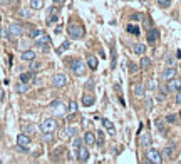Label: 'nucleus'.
Masks as SVG:
<instances>
[{
    "mask_svg": "<svg viewBox=\"0 0 181 164\" xmlns=\"http://www.w3.org/2000/svg\"><path fill=\"white\" fill-rule=\"evenodd\" d=\"M67 33H69L71 38H74V40H77V38H82L84 37V27L81 25V23H71L69 27H67Z\"/></svg>",
    "mask_w": 181,
    "mask_h": 164,
    "instance_id": "nucleus-1",
    "label": "nucleus"
},
{
    "mask_svg": "<svg viewBox=\"0 0 181 164\" xmlns=\"http://www.w3.org/2000/svg\"><path fill=\"white\" fill-rule=\"evenodd\" d=\"M146 162H153V164H161L163 162V156L158 149H148L146 152Z\"/></svg>",
    "mask_w": 181,
    "mask_h": 164,
    "instance_id": "nucleus-2",
    "label": "nucleus"
},
{
    "mask_svg": "<svg viewBox=\"0 0 181 164\" xmlns=\"http://www.w3.org/2000/svg\"><path fill=\"white\" fill-rule=\"evenodd\" d=\"M22 33H24V27L20 23H10L8 25V38L10 40H15V38L22 37Z\"/></svg>",
    "mask_w": 181,
    "mask_h": 164,
    "instance_id": "nucleus-3",
    "label": "nucleus"
},
{
    "mask_svg": "<svg viewBox=\"0 0 181 164\" xmlns=\"http://www.w3.org/2000/svg\"><path fill=\"white\" fill-rule=\"evenodd\" d=\"M56 129H57V120L54 117H47V119L42 120V124H40L42 132H54Z\"/></svg>",
    "mask_w": 181,
    "mask_h": 164,
    "instance_id": "nucleus-4",
    "label": "nucleus"
},
{
    "mask_svg": "<svg viewBox=\"0 0 181 164\" xmlns=\"http://www.w3.org/2000/svg\"><path fill=\"white\" fill-rule=\"evenodd\" d=\"M86 67H87V64H84L81 59L72 62V72H74L76 75H84L86 74Z\"/></svg>",
    "mask_w": 181,
    "mask_h": 164,
    "instance_id": "nucleus-5",
    "label": "nucleus"
},
{
    "mask_svg": "<svg viewBox=\"0 0 181 164\" xmlns=\"http://www.w3.org/2000/svg\"><path fill=\"white\" fill-rule=\"evenodd\" d=\"M67 84V77L64 74H56L52 77V85L54 87H64Z\"/></svg>",
    "mask_w": 181,
    "mask_h": 164,
    "instance_id": "nucleus-6",
    "label": "nucleus"
},
{
    "mask_svg": "<svg viewBox=\"0 0 181 164\" xmlns=\"http://www.w3.org/2000/svg\"><path fill=\"white\" fill-rule=\"evenodd\" d=\"M17 144H19V147L27 149L29 146H30V137H29L27 134H19L17 136Z\"/></svg>",
    "mask_w": 181,
    "mask_h": 164,
    "instance_id": "nucleus-7",
    "label": "nucleus"
},
{
    "mask_svg": "<svg viewBox=\"0 0 181 164\" xmlns=\"http://www.w3.org/2000/svg\"><path fill=\"white\" fill-rule=\"evenodd\" d=\"M166 89H168V90H173V92H178V90L181 89V80L176 79V77L169 79V80H168V85H166Z\"/></svg>",
    "mask_w": 181,
    "mask_h": 164,
    "instance_id": "nucleus-8",
    "label": "nucleus"
},
{
    "mask_svg": "<svg viewBox=\"0 0 181 164\" xmlns=\"http://www.w3.org/2000/svg\"><path fill=\"white\" fill-rule=\"evenodd\" d=\"M77 159H79L81 162H87L89 161V151H87V147L81 146L77 149Z\"/></svg>",
    "mask_w": 181,
    "mask_h": 164,
    "instance_id": "nucleus-9",
    "label": "nucleus"
},
{
    "mask_svg": "<svg viewBox=\"0 0 181 164\" xmlns=\"http://www.w3.org/2000/svg\"><path fill=\"white\" fill-rule=\"evenodd\" d=\"M51 107H52V110L56 114H64L66 112V107H64V104H62L61 100H54V102L51 104Z\"/></svg>",
    "mask_w": 181,
    "mask_h": 164,
    "instance_id": "nucleus-10",
    "label": "nucleus"
},
{
    "mask_svg": "<svg viewBox=\"0 0 181 164\" xmlns=\"http://www.w3.org/2000/svg\"><path fill=\"white\" fill-rule=\"evenodd\" d=\"M161 77H163L164 80L173 79V77H176V69H174V67H169V65H168V69H164V70H163V74H161Z\"/></svg>",
    "mask_w": 181,
    "mask_h": 164,
    "instance_id": "nucleus-11",
    "label": "nucleus"
},
{
    "mask_svg": "<svg viewBox=\"0 0 181 164\" xmlns=\"http://www.w3.org/2000/svg\"><path fill=\"white\" fill-rule=\"evenodd\" d=\"M158 38H159V30L158 28H149L148 30V42L149 44H154Z\"/></svg>",
    "mask_w": 181,
    "mask_h": 164,
    "instance_id": "nucleus-12",
    "label": "nucleus"
},
{
    "mask_svg": "<svg viewBox=\"0 0 181 164\" xmlns=\"http://www.w3.org/2000/svg\"><path fill=\"white\" fill-rule=\"evenodd\" d=\"M161 156H163V159H173L174 156V147L173 146H166L163 149V152H161Z\"/></svg>",
    "mask_w": 181,
    "mask_h": 164,
    "instance_id": "nucleus-13",
    "label": "nucleus"
},
{
    "mask_svg": "<svg viewBox=\"0 0 181 164\" xmlns=\"http://www.w3.org/2000/svg\"><path fill=\"white\" fill-rule=\"evenodd\" d=\"M94 102H96L94 95L84 94V97H82V105H86V107H91V105H94Z\"/></svg>",
    "mask_w": 181,
    "mask_h": 164,
    "instance_id": "nucleus-14",
    "label": "nucleus"
},
{
    "mask_svg": "<svg viewBox=\"0 0 181 164\" xmlns=\"http://www.w3.org/2000/svg\"><path fill=\"white\" fill-rule=\"evenodd\" d=\"M133 92H134L136 97H144L146 89H144V85H143V84H136L134 87H133Z\"/></svg>",
    "mask_w": 181,
    "mask_h": 164,
    "instance_id": "nucleus-15",
    "label": "nucleus"
},
{
    "mask_svg": "<svg viewBox=\"0 0 181 164\" xmlns=\"http://www.w3.org/2000/svg\"><path fill=\"white\" fill-rule=\"evenodd\" d=\"M51 42V37L47 35V33H40L37 38H35V45L39 47V45H42V44H49Z\"/></svg>",
    "mask_w": 181,
    "mask_h": 164,
    "instance_id": "nucleus-16",
    "label": "nucleus"
},
{
    "mask_svg": "<svg viewBox=\"0 0 181 164\" xmlns=\"http://www.w3.org/2000/svg\"><path fill=\"white\" fill-rule=\"evenodd\" d=\"M139 142H141V146H143V147H149V144H151V136H149L148 132H144L143 136H141Z\"/></svg>",
    "mask_w": 181,
    "mask_h": 164,
    "instance_id": "nucleus-17",
    "label": "nucleus"
},
{
    "mask_svg": "<svg viewBox=\"0 0 181 164\" xmlns=\"http://www.w3.org/2000/svg\"><path fill=\"white\" fill-rule=\"evenodd\" d=\"M84 144H89V146H92V144H96V136L92 132H86L84 134Z\"/></svg>",
    "mask_w": 181,
    "mask_h": 164,
    "instance_id": "nucleus-18",
    "label": "nucleus"
},
{
    "mask_svg": "<svg viewBox=\"0 0 181 164\" xmlns=\"http://www.w3.org/2000/svg\"><path fill=\"white\" fill-rule=\"evenodd\" d=\"M22 60H34L35 59V50H25V52H22Z\"/></svg>",
    "mask_w": 181,
    "mask_h": 164,
    "instance_id": "nucleus-19",
    "label": "nucleus"
},
{
    "mask_svg": "<svg viewBox=\"0 0 181 164\" xmlns=\"http://www.w3.org/2000/svg\"><path fill=\"white\" fill-rule=\"evenodd\" d=\"M87 67H89L91 70H96L97 69V59L94 55H89L87 57Z\"/></svg>",
    "mask_w": 181,
    "mask_h": 164,
    "instance_id": "nucleus-20",
    "label": "nucleus"
},
{
    "mask_svg": "<svg viewBox=\"0 0 181 164\" xmlns=\"http://www.w3.org/2000/svg\"><path fill=\"white\" fill-rule=\"evenodd\" d=\"M57 20H59V17H57V13H56V8H51V15L47 17V25H51V23L57 22Z\"/></svg>",
    "mask_w": 181,
    "mask_h": 164,
    "instance_id": "nucleus-21",
    "label": "nucleus"
},
{
    "mask_svg": "<svg viewBox=\"0 0 181 164\" xmlns=\"http://www.w3.org/2000/svg\"><path fill=\"white\" fill-rule=\"evenodd\" d=\"M102 126H104V127H106L111 134H114V132H116V131H114V124H112L109 119H102Z\"/></svg>",
    "mask_w": 181,
    "mask_h": 164,
    "instance_id": "nucleus-22",
    "label": "nucleus"
},
{
    "mask_svg": "<svg viewBox=\"0 0 181 164\" xmlns=\"http://www.w3.org/2000/svg\"><path fill=\"white\" fill-rule=\"evenodd\" d=\"M34 77V72H24V74H20V82H25V84H29L30 82V79Z\"/></svg>",
    "mask_w": 181,
    "mask_h": 164,
    "instance_id": "nucleus-23",
    "label": "nucleus"
},
{
    "mask_svg": "<svg viewBox=\"0 0 181 164\" xmlns=\"http://www.w3.org/2000/svg\"><path fill=\"white\" fill-rule=\"evenodd\" d=\"M44 7V0H30V8L32 10H39Z\"/></svg>",
    "mask_w": 181,
    "mask_h": 164,
    "instance_id": "nucleus-24",
    "label": "nucleus"
},
{
    "mask_svg": "<svg viewBox=\"0 0 181 164\" xmlns=\"http://www.w3.org/2000/svg\"><path fill=\"white\" fill-rule=\"evenodd\" d=\"M15 90H17V92H27V90H29V84H25V82H19V84L15 85Z\"/></svg>",
    "mask_w": 181,
    "mask_h": 164,
    "instance_id": "nucleus-25",
    "label": "nucleus"
},
{
    "mask_svg": "<svg viewBox=\"0 0 181 164\" xmlns=\"http://www.w3.org/2000/svg\"><path fill=\"white\" fill-rule=\"evenodd\" d=\"M134 52H136L138 55H144L146 45H144V44H136V45H134Z\"/></svg>",
    "mask_w": 181,
    "mask_h": 164,
    "instance_id": "nucleus-26",
    "label": "nucleus"
},
{
    "mask_svg": "<svg viewBox=\"0 0 181 164\" xmlns=\"http://www.w3.org/2000/svg\"><path fill=\"white\" fill-rule=\"evenodd\" d=\"M139 64H141V69H149V67H151V59L143 55V59H141Z\"/></svg>",
    "mask_w": 181,
    "mask_h": 164,
    "instance_id": "nucleus-27",
    "label": "nucleus"
},
{
    "mask_svg": "<svg viewBox=\"0 0 181 164\" xmlns=\"http://www.w3.org/2000/svg\"><path fill=\"white\" fill-rule=\"evenodd\" d=\"M77 134V127H74V126H71V127H67L66 129V132H64V136H69V137H74Z\"/></svg>",
    "mask_w": 181,
    "mask_h": 164,
    "instance_id": "nucleus-28",
    "label": "nucleus"
},
{
    "mask_svg": "<svg viewBox=\"0 0 181 164\" xmlns=\"http://www.w3.org/2000/svg\"><path fill=\"white\" fill-rule=\"evenodd\" d=\"M40 33H42V30H39V28H30V30H29V37L35 40V38L40 35Z\"/></svg>",
    "mask_w": 181,
    "mask_h": 164,
    "instance_id": "nucleus-29",
    "label": "nucleus"
},
{
    "mask_svg": "<svg viewBox=\"0 0 181 164\" xmlns=\"http://www.w3.org/2000/svg\"><path fill=\"white\" fill-rule=\"evenodd\" d=\"M40 69H42V64H40V62H34V60H32L30 70H32V72H37V70H40Z\"/></svg>",
    "mask_w": 181,
    "mask_h": 164,
    "instance_id": "nucleus-30",
    "label": "nucleus"
},
{
    "mask_svg": "<svg viewBox=\"0 0 181 164\" xmlns=\"http://www.w3.org/2000/svg\"><path fill=\"white\" fill-rule=\"evenodd\" d=\"M67 110H69V114H74L76 110H77V102H69V105H67Z\"/></svg>",
    "mask_w": 181,
    "mask_h": 164,
    "instance_id": "nucleus-31",
    "label": "nucleus"
},
{
    "mask_svg": "<svg viewBox=\"0 0 181 164\" xmlns=\"http://www.w3.org/2000/svg\"><path fill=\"white\" fill-rule=\"evenodd\" d=\"M156 2H158V5L163 7V8H168L171 5V0H156Z\"/></svg>",
    "mask_w": 181,
    "mask_h": 164,
    "instance_id": "nucleus-32",
    "label": "nucleus"
},
{
    "mask_svg": "<svg viewBox=\"0 0 181 164\" xmlns=\"http://www.w3.org/2000/svg\"><path fill=\"white\" fill-rule=\"evenodd\" d=\"M154 124H156V127H158L161 132H166V129H164V122H163L161 119H156V122H154Z\"/></svg>",
    "mask_w": 181,
    "mask_h": 164,
    "instance_id": "nucleus-33",
    "label": "nucleus"
},
{
    "mask_svg": "<svg viewBox=\"0 0 181 164\" xmlns=\"http://www.w3.org/2000/svg\"><path fill=\"white\" fill-rule=\"evenodd\" d=\"M138 70H139V65L134 64V62H129V72H131V74H136Z\"/></svg>",
    "mask_w": 181,
    "mask_h": 164,
    "instance_id": "nucleus-34",
    "label": "nucleus"
},
{
    "mask_svg": "<svg viewBox=\"0 0 181 164\" xmlns=\"http://www.w3.org/2000/svg\"><path fill=\"white\" fill-rule=\"evenodd\" d=\"M128 32L134 33V35H139V28L136 27V25H133V23H131V25H128Z\"/></svg>",
    "mask_w": 181,
    "mask_h": 164,
    "instance_id": "nucleus-35",
    "label": "nucleus"
},
{
    "mask_svg": "<svg viewBox=\"0 0 181 164\" xmlns=\"http://www.w3.org/2000/svg\"><path fill=\"white\" fill-rule=\"evenodd\" d=\"M72 146H74V149H79V147L82 146V139H79V137H76V136H74V141H72Z\"/></svg>",
    "mask_w": 181,
    "mask_h": 164,
    "instance_id": "nucleus-36",
    "label": "nucleus"
},
{
    "mask_svg": "<svg viewBox=\"0 0 181 164\" xmlns=\"http://www.w3.org/2000/svg\"><path fill=\"white\" fill-rule=\"evenodd\" d=\"M19 15L24 17V18H29V17H30V10H27V8H22V10L19 12Z\"/></svg>",
    "mask_w": 181,
    "mask_h": 164,
    "instance_id": "nucleus-37",
    "label": "nucleus"
},
{
    "mask_svg": "<svg viewBox=\"0 0 181 164\" xmlns=\"http://www.w3.org/2000/svg\"><path fill=\"white\" fill-rule=\"evenodd\" d=\"M166 122L174 124V122H176V114H169V115H166Z\"/></svg>",
    "mask_w": 181,
    "mask_h": 164,
    "instance_id": "nucleus-38",
    "label": "nucleus"
},
{
    "mask_svg": "<svg viewBox=\"0 0 181 164\" xmlns=\"http://www.w3.org/2000/svg\"><path fill=\"white\" fill-rule=\"evenodd\" d=\"M96 144H97V146H102V144H104V136H102V132L97 134V141H96Z\"/></svg>",
    "mask_w": 181,
    "mask_h": 164,
    "instance_id": "nucleus-39",
    "label": "nucleus"
},
{
    "mask_svg": "<svg viewBox=\"0 0 181 164\" xmlns=\"http://www.w3.org/2000/svg\"><path fill=\"white\" fill-rule=\"evenodd\" d=\"M25 129H27V132H29V134H32V132H35V131H37V127H35V126H32V124H25Z\"/></svg>",
    "mask_w": 181,
    "mask_h": 164,
    "instance_id": "nucleus-40",
    "label": "nucleus"
},
{
    "mask_svg": "<svg viewBox=\"0 0 181 164\" xmlns=\"http://www.w3.org/2000/svg\"><path fill=\"white\" fill-rule=\"evenodd\" d=\"M148 89H149V90H154V89H156V82H154V80H149V82H148Z\"/></svg>",
    "mask_w": 181,
    "mask_h": 164,
    "instance_id": "nucleus-41",
    "label": "nucleus"
},
{
    "mask_svg": "<svg viewBox=\"0 0 181 164\" xmlns=\"http://www.w3.org/2000/svg\"><path fill=\"white\" fill-rule=\"evenodd\" d=\"M44 141H52V132H44Z\"/></svg>",
    "mask_w": 181,
    "mask_h": 164,
    "instance_id": "nucleus-42",
    "label": "nucleus"
},
{
    "mask_svg": "<svg viewBox=\"0 0 181 164\" xmlns=\"http://www.w3.org/2000/svg\"><path fill=\"white\" fill-rule=\"evenodd\" d=\"M0 33H2L3 38H8V28H2V30H0Z\"/></svg>",
    "mask_w": 181,
    "mask_h": 164,
    "instance_id": "nucleus-43",
    "label": "nucleus"
},
{
    "mask_svg": "<svg viewBox=\"0 0 181 164\" xmlns=\"http://www.w3.org/2000/svg\"><path fill=\"white\" fill-rule=\"evenodd\" d=\"M64 49H69V42H64V44H62V45H61V49H59L57 52H59V54H61V52H62V50H64Z\"/></svg>",
    "mask_w": 181,
    "mask_h": 164,
    "instance_id": "nucleus-44",
    "label": "nucleus"
},
{
    "mask_svg": "<svg viewBox=\"0 0 181 164\" xmlns=\"http://www.w3.org/2000/svg\"><path fill=\"white\" fill-rule=\"evenodd\" d=\"M176 104H179L181 105V89L176 92Z\"/></svg>",
    "mask_w": 181,
    "mask_h": 164,
    "instance_id": "nucleus-45",
    "label": "nucleus"
},
{
    "mask_svg": "<svg viewBox=\"0 0 181 164\" xmlns=\"http://www.w3.org/2000/svg\"><path fill=\"white\" fill-rule=\"evenodd\" d=\"M166 64H168L169 67H173V57L171 55H166Z\"/></svg>",
    "mask_w": 181,
    "mask_h": 164,
    "instance_id": "nucleus-46",
    "label": "nucleus"
},
{
    "mask_svg": "<svg viewBox=\"0 0 181 164\" xmlns=\"http://www.w3.org/2000/svg\"><path fill=\"white\" fill-rule=\"evenodd\" d=\"M146 109H148V110H151V109H153V100H151V99H148V100H146Z\"/></svg>",
    "mask_w": 181,
    "mask_h": 164,
    "instance_id": "nucleus-47",
    "label": "nucleus"
},
{
    "mask_svg": "<svg viewBox=\"0 0 181 164\" xmlns=\"http://www.w3.org/2000/svg\"><path fill=\"white\" fill-rule=\"evenodd\" d=\"M42 49V52H49V49H51V47H49V44H42V45H39Z\"/></svg>",
    "mask_w": 181,
    "mask_h": 164,
    "instance_id": "nucleus-48",
    "label": "nucleus"
},
{
    "mask_svg": "<svg viewBox=\"0 0 181 164\" xmlns=\"http://www.w3.org/2000/svg\"><path fill=\"white\" fill-rule=\"evenodd\" d=\"M86 87L89 89V87H92V80H87V84H86Z\"/></svg>",
    "mask_w": 181,
    "mask_h": 164,
    "instance_id": "nucleus-49",
    "label": "nucleus"
},
{
    "mask_svg": "<svg viewBox=\"0 0 181 164\" xmlns=\"http://www.w3.org/2000/svg\"><path fill=\"white\" fill-rule=\"evenodd\" d=\"M54 2H56L57 5H62V3H64V0H54Z\"/></svg>",
    "mask_w": 181,
    "mask_h": 164,
    "instance_id": "nucleus-50",
    "label": "nucleus"
},
{
    "mask_svg": "<svg viewBox=\"0 0 181 164\" xmlns=\"http://www.w3.org/2000/svg\"><path fill=\"white\" fill-rule=\"evenodd\" d=\"M0 3H2V5H5V3H8V0H0Z\"/></svg>",
    "mask_w": 181,
    "mask_h": 164,
    "instance_id": "nucleus-51",
    "label": "nucleus"
},
{
    "mask_svg": "<svg viewBox=\"0 0 181 164\" xmlns=\"http://www.w3.org/2000/svg\"><path fill=\"white\" fill-rule=\"evenodd\" d=\"M13 2H19V0H13Z\"/></svg>",
    "mask_w": 181,
    "mask_h": 164,
    "instance_id": "nucleus-52",
    "label": "nucleus"
},
{
    "mask_svg": "<svg viewBox=\"0 0 181 164\" xmlns=\"http://www.w3.org/2000/svg\"><path fill=\"white\" fill-rule=\"evenodd\" d=\"M0 95H2V90H0Z\"/></svg>",
    "mask_w": 181,
    "mask_h": 164,
    "instance_id": "nucleus-53",
    "label": "nucleus"
}]
</instances>
